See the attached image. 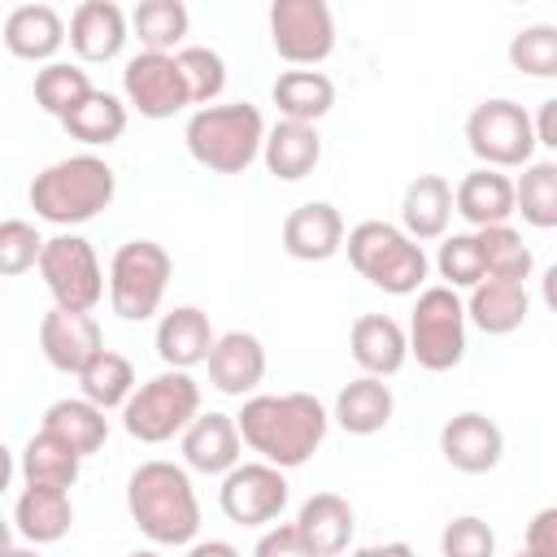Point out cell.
Listing matches in <instances>:
<instances>
[{"instance_id":"cell-1","label":"cell","mask_w":557,"mask_h":557,"mask_svg":"<svg viewBox=\"0 0 557 557\" xmlns=\"http://www.w3.org/2000/svg\"><path fill=\"white\" fill-rule=\"evenodd\" d=\"M235 426L244 448L257 453V461L296 470L322 448L331 413L313 392H257L235 413Z\"/></svg>"},{"instance_id":"cell-2","label":"cell","mask_w":557,"mask_h":557,"mask_svg":"<svg viewBox=\"0 0 557 557\" xmlns=\"http://www.w3.org/2000/svg\"><path fill=\"white\" fill-rule=\"evenodd\" d=\"M126 513L161 548H187L200 535V500L191 474L174 461H139L126 479Z\"/></svg>"},{"instance_id":"cell-3","label":"cell","mask_w":557,"mask_h":557,"mask_svg":"<svg viewBox=\"0 0 557 557\" xmlns=\"http://www.w3.org/2000/svg\"><path fill=\"white\" fill-rule=\"evenodd\" d=\"M30 209L35 218L52 222V226H83L91 218H100L113 196H117V174L104 157L96 152H74L61 157L52 165H44L30 178Z\"/></svg>"},{"instance_id":"cell-4","label":"cell","mask_w":557,"mask_h":557,"mask_svg":"<svg viewBox=\"0 0 557 557\" xmlns=\"http://www.w3.org/2000/svg\"><path fill=\"white\" fill-rule=\"evenodd\" d=\"M261 139H265V117L248 100L196 109L183 126V144L191 161L213 174H244L261 157Z\"/></svg>"},{"instance_id":"cell-5","label":"cell","mask_w":557,"mask_h":557,"mask_svg":"<svg viewBox=\"0 0 557 557\" xmlns=\"http://www.w3.org/2000/svg\"><path fill=\"white\" fill-rule=\"evenodd\" d=\"M344 248H348L352 270H357L370 287H379V292H387V296H413V292H422V283H426L431 261H426L422 244H413L396 222L366 218V222H357V226L344 235Z\"/></svg>"},{"instance_id":"cell-6","label":"cell","mask_w":557,"mask_h":557,"mask_svg":"<svg viewBox=\"0 0 557 557\" xmlns=\"http://www.w3.org/2000/svg\"><path fill=\"white\" fill-rule=\"evenodd\" d=\"M200 413V383L187 370H161L144 383L122 405V426L139 444H165L187 431V422Z\"/></svg>"},{"instance_id":"cell-7","label":"cell","mask_w":557,"mask_h":557,"mask_svg":"<svg viewBox=\"0 0 557 557\" xmlns=\"http://www.w3.org/2000/svg\"><path fill=\"white\" fill-rule=\"evenodd\" d=\"M405 344L422 370H431V374L457 370L466 357V305H461V296L444 283L422 287L413 300V313H409Z\"/></svg>"},{"instance_id":"cell-8","label":"cell","mask_w":557,"mask_h":557,"mask_svg":"<svg viewBox=\"0 0 557 557\" xmlns=\"http://www.w3.org/2000/svg\"><path fill=\"white\" fill-rule=\"evenodd\" d=\"M174 261L157 239H126L109 261V309L122 322H148L170 287Z\"/></svg>"},{"instance_id":"cell-9","label":"cell","mask_w":557,"mask_h":557,"mask_svg":"<svg viewBox=\"0 0 557 557\" xmlns=\"http://www.w3.org/2000/svg\"><path fill=\"white\" fill-rule=\"evenodd\" d=\"M35 270H39L57 309L91 313L104 300V265H100L91 239H83L74 231H61V235L44 239V252H39Z\"/></svg>"},{"instance_id":"cell-10","label":"cell","mask_w":557,"mask_h":557,"mask_svg":"<svg viewBox=\"0 0 557 557\" xmlns=\"http://www.w3.org/2000/svg\"><path fill=\"white\" fill-rule=\"evenodd\" d=\"M466 148L483 161V170H522L535 161L531 113L509 96L479 100L466 117Z\"/></svg>"},{"instance_id":"cell-11","label":"cell","mask_w":557,"mask_h":557,"mask_svg":"<svg viewBox=\"0 0 557 557\" xmlns=\"http://www.w3.org/2000/svg\"><path fill=\"white\" fill-rule=\"evenodd\" d=\"M270 44L296 65L313 70L335 52V13L326 0H274L270 4Z\"/></svg>"},{"instance_id":"cell-12","label":"cell","mask_w":557,"mask_h":557,"mask_svg":"<svg viewBox=\"0 0 557 557\" xmlns=\"http://www.w3.org/2000/svg\"><path fill=\"white\" fill-rule=\"evenodd\" d=\"M287 474L265 461H239L218 487V505L235 527H270L287 509Z\"/></svg>"},{"instance_id":"cell-13","label":"cell","mask_w":557,"mask_h":557,"mask_svg":"<svg viewBox=\"0 0 557 557\" xmlns=\"http://www.w3.org/2000/svg\"><path fill=\"white\" fill-rule=\"evenodd\" d=\"M122 96H126V109H135L148 122H165L187 109L178 65L165 52H135L122 70Z\"/></svg>"},{"instance_id":"cell-14","label":"cell","mask_w":557,"mask_h":557,"mask_svg":"<svg viewBox=\"0 0 557 557\" xmlns=\"http://www.w3.org/2000/svg\"><path fill=\"white\" fill-rule=\"evenodd\" d=\"M440 453L461 474H487L505 457V431L487 413L466 409V413H453L440 426Z\"/></svg>"},{"instance_id":"cell-15","label":"cell","mask_w":557,"mask_h":557,"mask_svg":"<svg viewBox=\"0 0 557 557\" xmlns=\"http://www.w3.org/2000/svg\"><path fill=\"white\" fill-rule=\"evenodd\" d=\"M104 348V331L91 313H74V309H48L39 318V352L52 370L61 374H78L96 352Z\"/></svg>"},{"instance_id":"cell-16","label":"cell","mask_w":557,"mask_h":557,"mask_svg":"<svg viewBox=\"0 0 557 557\" xmlns=\"http://www.w3.org/2000/svg\"><path fill=\"white\" fill-rule=\"evenodd\" d=\"M65 39H70V48H74V57H78L83 65L113 61V57L126 48V39H131L126 9L113 4V0H83V4L70 13Z\"/></svg>"},{"instance_id":"cell-17","label":"cell","mask_w":557,"mask_h":557,"mask_svg":"<svg viewBox=\"0 0 557 557\" xmlns=\"http://www.w3.org/2000/svg\"><path fill=\"white\" fill-rule=\"evenodd\" d=\"M209 383L222 392V396H252L265 379V344L252 335V331H226L213 339L209 357Z\"/></svg>"},{"instance_id":"cell-18","label":"cell","mask_w":557,"mask_h":557,"mask_svg":"<svg viewBox=\"0 0 557 557\" xmlns=\"http://www.w3.org/2000/svg\"><path fill=\"white\" fill-rule=\"evenodd\" d=\"M244 461V440L235 426V413H196L183 431V466L196 474H226Z\"/></svg>"},{"instance_id":"cell-19","label":"cell","mask_w":557,"mask_h":557,"mask_svg":"<svg viewBox=\"0 0 557 557\" xmlns=\"http://www.w3.org/2000/svg\"><path fill=\"white\" fill-rule=\"evenodd\" d=\"M344 248V213L331 200H305L283 222V252L292 261H331Z\"/></svg>"},{"instance_id":"cell-20","label":"cell","mask_w":557,"mask_h":557,"mask_svg":"<svg viewBox=\"0 0 557 557\" xmlns=\"http://www.w3.org/2000/svg\"><path fill=\"white\" fill-rule=\"evenodd\" d=\"M348 352L361 366V374L370 379H392L405 361H409V344H405V326L387 313H361L348 326Z\"/></svg>"},{"instance_id":"cell-21","label":"cell","mask_w":557,"mask_h":557,"mask_svg":"<svg viewBox=\"0 0 557 557\" xmlns=\"http://www.w3.org/2000/svg\"><path fill=\"white\" fill-rule=\"evenodd\" d=\"M292 527L300 531V540L309 544L313 557H339V553H348V544H352L357 513H352V505H348L339 492H313V496L300 505V513H296Z\"/></svg>"},{"instance_id":"cell-22","label":"cell","mask_w":557,"mask_h":557,"mask_svg":"<svg viewBox=\"0 0 557 557\" xmlns=\"http://www.w3.org/2000/svg\"><path fill=\"white\" fill-rule=\"evenodd\" d=\"M0 39L17 61L48 65V61H57V52L65 44V17L52 4H17V9H9Z\"/></svg>"},{"instance_id":"cell-23","label":"cell","mask_w":557,"mask_h":557,"mask_svg":"<svg viewBox=\"0 0 557 557\" xmlns=\"http://www.w3.org/2000/svg\"><path fill=\"white\" fill-rule=\"evenodd\" d=\"M261 161L265 170L278 178V183H300L318 170L322 161V135L318 126H305V122H274L265 126V139H261Z\"/></svg>"},{"instance_id":"cell-24","label":"cell","mask_w":557,"mask_h":557,"mask_svg":"<svg viewBox=\"0 0 557 557\" xmlns=\"http://www.w3.org/2000/svg\"><path fill=\"white\" fill-rule=\"evenodd\" d=\"M453 213L461 222H470V231L483 226H505L513 218V178L500 170H470L457 187H453Z\"/></svg>"},{"instance_id":"cell-25","label":"cell","mask_w":557,"mask_h":557,"mask_svg":"<svg viewBox=\"0 0 557 557\" xmlns=\"http://www.w3.org/2000/svg\"><path fill=\"white\" fill-rule=\"evenodd\" d=\"M453 222V183L444 174H418L400 196V231L413 244L444 239Z\"/></svg>"},{"instance_id":"cell-26","label":"cell","mask_w":557,"mask_h":557,"mask_svg":"<svg viewBox=\"0 0 557 557\" xmlns=\"http://www.w3.org/2000/svg\"><path fill=\"white\" fill-rule=\"evenodd\" d=\"M213 339L218 335L209 326V313L196 309V305H178L157 322V357L165 361V370H187L191 374V366H205Z\"/></svg>"},{"instance_id":"cell-27","label":"cell","mask_w":557,"mask_h":557,"mask_svg":"<svg viewBox=\"0 0 557 557\" xmlns=\"http://www.w3.org/2000/svg\"><path fill=\"white\" fill-rule=\"evenodd\" d=\"M461 305H466V322H474L483 335H509L531 313L527 287L522 283H505V278H479Z\"/></svg>"},{"instance_id":"cell-28","label":"cell","mask_w":557,"mask_h":557,"mask_svg":"<svg viewBox=\"0 0 557 557\" xmlns=\"http://www.w3.org/2000/svg\"><path fill=\"white\" fill-rule=\"evenodd\" d=\"M392 413H396L392 387L370 374H357L352 383H344L335 396V409H331V418L339 422L344 435H379L392 422Z\"/></svg>"},{"instance_id":"cell-29","label":"cell","mask_w":557,"mask_h":557,"mask_svg":"<svg viewBox=\"0 0 557 557\" xmlns=\"http://www.w3.org/2000/svg\"><path fill=\"white\" fill-rule=\"evenodd\" d=\"M74 527V505L70 492H52V487H22L17 505H13V531L39 548V544H57L65 540Z\"/></svg>"},{"instance_id":"cell-30","label":"cell","mask_w":557,"mask_h":557,"mask_svg":"<svg viewBox=\"0 0 557 557\" xmlns=\"http://www.w3.org/2000/svg\"><path fill=\"white\" fill-rule=\"evenodd\" d=\"M270 100L278 104L283 122L318 126V117H326L335 104V83L322 70H283L270 87Z\"/></svg>"},{"instance_id":"cell-31","label":"cell","mask_w":557,"mask_h":557,"mask_svg":"<svg viewBox=\"0 0 557 557\" xmlns=\"http://www.w3.org/2000/svg\"><path fill=\"white\" fill-rule=\"evenodd\" d=\"M39 431L57 435V440L70 444L78 457H91V453H100L104 440H109V418H104V409H96V405L83 400V396H61V400H52V405L44 409V426H39Z\"/></svg>"},{"instance_id":"cell-32","label":"cell","mask_w":557,"mask_h":557,"mask_svg":"<svg viewBox=\"0 0 557 557\" xmlns=\"http://www.w3.org/2000/svg\"><path fill=\"white\" fill-rule=\"evenodd\" d=\"M126 122H131L126 100H117L113 91H100V87H91V91L61 117L65 135L78 139V144H87V148H109L113 139H122Z\"/></svg>"},{"instance_id":"cell-33","label":"cell","mask_w":557,"mask_h":557,"mask_svg":"<svg viewBox=\"0 0 557 557\" xmlns=\"http://www.w3.org/2000/svg\"><path fill=\"white\" fill-rule=\"evenodd\" d=\"M26 487H52V492H70L78 483V470H83V457L61 444L57 435L48 431H35L22 448V461H17Z\"/></svg>"},{"instance_id":"cell-34","label":"cell","mask_w":557,"mask_h":557,"mask_svg":"<svg viewBox=\"0 0 557 557\" xmlns=\"http://www.w3.org/2000/svg\"><path fill=\"white\" fill-rule=\"evenodd\" d=\"M126 26L135 30L139 52H165V57H174L183 48V39H187L191 13H187L183 0H139L126 13Z\"/></svg>"},{"instance_id":"cell-35","label":"cell","mask_w":557,"mask_h":557,"mask_svg":"<svg viewBox=\"0 0 557 557\" xmlns=\"http://www.w3.org/2000/svg\"><path fill=\"white\" fill-rule=\"evenodd\" d=\"M474 244H479V257H483V278H505V283L527 287V278L535 270V257H531L522 231H513L509 222L505 226H483V231H474Z\"/></svg>"},{"instance_id":"cell-36","label":"cell","mask_w":557,"mask_h":557,"mask_svg":"<svg viewBox=\"0 0 557 557\" xmlns=\"http://www.w3.org/2000/svg\"><path fill=\"white\" fill-rule=\"evenodd\" d=\"M513 213H522L527 226L553 231L557 226V161H527L513 178Z\"/></svg>"},{"instance_id":"cell-37","label":"cell","mask_w":557,"mask_h":557,"mask_svg":"<svg viewBox=\"0 0 557 557\" xmlns=\"http://www.w3.org/2000/svg\"><path fill=\"white\" fill-rule=\"evenodd\" d=\"M78 387H83V400H91L96 409H122L126 405V396L135 392V366L122 357V352H113V348H100L78 374Z\"/></svg>"},{"instance_id":"cell-38","label":"cell","mask_w":557,"mask_h":557,"mask_svg":"<svg viewBox=\"0 0 557 557\" xmlns=\"http://www.w3.org/2000/svg\"><path fill=\"white\" fill-rule=\"evenodd\" d=\"M174 65H178L187 104L209 109V104L226 91V61H222V52H213L209 44H183V48L174 52Z\"/></svg>"},{"instance_id":"cell-39","label":"cell","mask_w":557,"mask_h":557,"mask_svg":"<svg viewBox=\"0 0 557 557\" xmlns=\"http://www.w3.org/2000/svg\"><path fill=\"white\" fill-rule=\"evenodd\" d=\"M91 91V78L78 61H48L39 74H35V104L44 113H52L57 122Z\"/></svg>"},{"instance_id":"cell-40","label":"cell","mask_w":557,"mask_h":557,"mask_svg":"<svg viewBox=\"0 0 557 557\" xmlns=\"http://www.w3.org/2000/svg\"><path fill=\"white\" fill-rule=\"evenodd\" d=\"M509 65L527 78H557V26L535 22L509 39Z\"/></svg>"},{"instance_id":"cell-41","label":"cell","mask_w":557,"mask_h":557,"mask_svg":"<svg viewBox=\"0 0 557 557\" xmlns=\"http://www.w3.org/2000/svg\"><path fill=\"white\" fill-rule=\"evenodd\" d=\"M435 270H440V278H444V287L470 292V287L483 278V257H479L474 231L444 235V239H440V252H435Z\"/></svg>"},{"instance_id":"cell-42","label":"cell","mask_w":557,"mask_h":557,"mask_svg":"<svg viewBox=\"0 0 557 557\" xmlns=\"http://www.w3.org/2000/svg\"><path fill=\"white\" fill-rule=\"evenodd\" d=\"M39 252H44V235L26 218H4L0 222V278L35 270Z\"/></svg>"},{"instance_id":"cell-43","label":"cell","mask_w":557,"mask_h":557,"mask_svg":"<svg viewBox=\"0 0 557 557\" xmlns=\"http://www.w3.org/2000/svg\"><path fill=\"white\" fill-rule=\"evenodd\" d=\"M440 557H496V531L479 513H461L440 531Z\"/></svg>"},{"instance_id":"cell-44","label":"cell","mask_w":557,"mask_h":557,"mask_svg":"<svg viewBox=\"0 0 557 557\" xmlns=\"http://www.w3.org/2000/svg\"><path fill=\"white\" fill-rule=\"evenodd\" d=\"M252 557H313V553H309V544L300 540V531L292 522H278V527L261 531Z\"/></svg>"},{"instance_id":"cell-45","label":"cell","mask_w":557,"mask_h":557,"mask_svg":"<svg viewBox=\"0 0 557 557\" xmlns=\"http://www.w3.org/2000/svg\"><path fill=\"white\" fill-rule=\"evenodd\" d=\"M522 553L527 557H557V509H540L531 522H527V535H522Z\"/></svg>"},{"instance_id":"cell-46","label":"cell","mask_w":557,"mask_h":557,"mask_svg":"<svg viewBox=\"0 0 557 557\" xmlns=\"http://www.w3.org/2000/svg\"><path fill=\"white\" fill-rule=\"evenodd\" d=\"M535 148H557V100H540V113L531 117Z\"/></svg>"},{"instance_id":"cell-47","label":"cell","mask_w":557,"mask_h":557,"mask_svg":"<svg viewBox=\"0 0 557 557\" xmlns=\"http://www.w3.org/2000/svg\"><path fill=\"white\" fill-rule=\"evenodd\" d=\"M187 557H244L231 540H191L187 544Z\"/></svg>"},{"instance_id":"cell-48","label":"cell","mask_w":557,"mask_h":557,"mask_svg":"<svg viewBox=\"0 0 557 557\" xmlns=\"http://www.w3.org/2000/svg\"><path fill=\"white\" fill-rule=\"evenodd\" d=\"M352 557H413V548L405 540H387V544H361L352 548Z\"/></svg>"},{"instance_id":"cell-49","label":"cell","mask_w":557,"mask_h":557,"mask_svg":"<svg viewBox=\"0 0 557 557\" xmlns=\"http://www.w3.org/2000/svg\"><path fill=\"white\" fill-rule=\"evenodd\" d=\"M13 470H17V466H13V453L0 444V496H4V492H9V483H13Z\"/></svg>"},{"instance_id":"cell-50","label":"cell","mask_w":557,"mask_h":557,"mask_svg":"<svg viewBox=\"0 0 557 557\" xmlns=\"http://www.w3.org/2000/svg\"><path fill=\"white\" fill-rule=\"evenodd\" d=\"M13 548V522L9 518H0V557Z\"/></svg>"},{"instance_id":"cell-51","label":"cell","mask_w":557,"mask_h":557,"mask_svg":"<svg viewBox=\"0 0 557 557\" xmlns=\"http://www.w3.org/2000/svg\"><path fill=\"white\" fill-rule=\"evenodd\" d=\"M4 557H44V553H39V548H17V544H13Z\"/></svg>"},{"instance_id":"cell-52","label":"cell","mask_w":557,"mask_h":557,"mask_svg":"<svg viewBox=\"0 0 557 557\" xmlns=\"http://www.w3.org/2000/svg\"><path fill=\"white\" fill-rule=\"evenodd\" d=\"M126 557H161V553H152V548H139V553H126Z\"/></svg>"},{"instance_id":"cell-53","label":"cell","mask_w":557,"mask_h":557,"mask_svg":"<svg viewBox=\"0 0 557 557\" xmlns=\"http://www.w3.org/2000/svg\"><path fill=\"white\" fill-rule=\"evenodd\" d=\"M513 557H527V553H522V548H518V553H513Z\"/></svg>"}]
</instances>
